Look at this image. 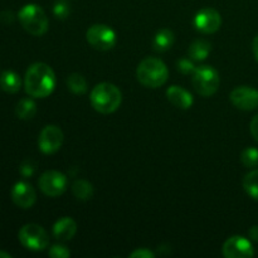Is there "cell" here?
I'll return each instance as SVG.
<instances>
[{"label":"cell","mask_w":258,"mask_h":258,"mask_svg":"<svg viewBox=\"0 0 258 258\" xmlns=\"http://www.w3.org/2000/svg\"><path fill=\"white\" fill-rule=\"evenodd\" d=\"M176 67H178L179 72H181L183 75H190L196 71V66H194L191 58H181L176 62Z\"/></svg>","instance_id":"d4e9b609"},{"label":"cell","mask_w":258,"mask_h":258,"mask_svg":"<svg viewBox=\"0 0 258 258\" xmlns=\"http://www.w3.org/2000/svg\"><path fill=\"white\" fill-rule=\"evenodd\" d=\"M63 131L55 125H47L39 134L38 146L43 154H54L63 144Z\"/></svg>","instance_id":"9c48e42d"},{"label":"cell","mask_w":258,"mask_h":258,"mask_svg":"<svg viewBox=\"0 0 258 258\" xmlns=\"http://www.w3.org/2000/svg\"><path fill=\"white\" fill-rule=\"evenodd\" d=\"M76 232H77V223L71 217H63L58 219L53 226V236L58 241H71L75 237Z\"/></svg>","instance_id":"9a60e30c"},{"label":"cell","mask_w":258,"mask_h":258,"mask_svg":"<svg viewBox=\"0 0 258 258\" xmlns=\"http://www.w3.org/2000/svg\"><path fill=\"white\" fill-rule=\"evenodd\" d=\"M72 193L78 201H90L93 196V186L85 179H77L72 184Z\"/></svg>","instance_id":"ffe728a7"},{"label":"cell","mask_w":258,"mask_h":258,"mask_svg":"<svg viewBox=\"0 0 258 258\" xmlns=\"http://www.w3.org/2000/svg\"><path fill=\"white\" fill-rule=\"evenodd\" d=\"M130 257L131 258H154L155 257V254H154V252H151L150 249L148 248H138L135 249L133 253H130Z\"/></svg>","instance_id":"4316f807"},{"label":"cell","mask_w":258,"mask_h":258,"mask_svg":"<svg viewBox=\"0 0 258 258\" xmlns=\"http://www.w3.org/2000/svg\"><path fill=\"white\" fill-rule=\"evenodd\" d=\"M12 201L19 208L29 209L37 201V193L29 183L18 181L12 189Z\"/></svg>","instance_id":"4fadbf2b"},{"label":"cell","mask_w":258,"mask_h":258,"mask_svg":"<svg viewBox=\"0 0 258 258\" xmlns=\"http://www.w3.org/2000/svg\"><path fill=\"white\" fill-rule=\"evenodd\" d=\"M166 97L170 101V103H173L175 107L181 108V110H188L194 102L191 93L186 91L185 88L179 87V86H170L166 90Z\"/></svg>","instance_id":"5bb4252c"},{"label":"cell","mask_w":258,"mask_h":258,"mask_svg":"<svg viewBox=\"0 0 258 258\" xmlns=\"http://www.w3.org/2000/svg\"><path fill=\"white\" fill-rule=\"evenodd\" d=\"M67 86L76 95H83L87 92V81L80 73H72L67 77Z\"/></svg>","instance_id":"7402d4cb"},{"label":"cell","mask_w":258,"mask_h":258,"mask_svg":"<svg viewBox=\"0 0 258 258\" xmlns=\"http://www.w3.org/2000/svg\"><path fill=\"white\" fill-rule=\"evenodd\" d=\"M174 33L170 29H161L156 33L155 38H154L153 47L156 52H165V50L170 49L174 44Z\"/></svg>","instance_id":"e0dca14e"},{"label":"cell","mask_w":258,"mask_h":258,"mask_svg":"<svg viewBox=\"0 0 258 258\" xmlns=\"http://www.w3.org/2000/svg\"><path fill=\"white\" fill-rule=\"evenodd\" d=\"M37 113V105L32 98H23L15 106V115L20 120H30Z\"/></svg>","instance_id":"d6986e66"},{"label":"cell","mask_w":258,"mask_h":258,"mask_svg":"<svg viewBox=\"0 0 258 258\" xmlns=\"http://www.w3.org/2000/svg\"><path fill=\"white\" fill-rule=\"evenodd\" d=\"M55 73L48 64L42 62L33 63L24 76L25 92L34 98H45L55 88Z\"/></svg>","instance_id":"6da1fadb"},{"label":"cell","mask_w":258,"mask_h":258,"mask_svg":"<svg viewBox=\"0 0 258 258\" xmlns=\"http://www.w3.org/2000/svg\"><path fill=\"white\" fill-rule=\"evenodd\" d=\"M39 189L50 198L59 197L67 190L68 179L63 173L57 170H48L40 175L38 180Z\"/></svg>","instance_id":"ba28073f"},{"label":"cell","mask_w":258,"mask_h":258,"mask_svg":"<svg viewBox=\"0 0 258 258\" xmlns=\"http://www.w3.org/2000/svg\"><path fill=\"white\" fill-rule=\"evenodd\" d=\"M71 12L70 4H68L67 0H57L54 3V7H53V13H54L55 17L58 19H66L68 17Z\"/></svg>","instance_id":"cb8c5ba5"},{"label":"cell","mask_w":258,"mask_h":258,"mask_svg":"<svg viewBox=\"0 0 258 258\" xmlns=\"http://www.w3.org/2000/svg\"><path fill=\"white\" fill-rule=\"evenodd\" d=\"M252 50H253V55L258 62V35L253 38V42H252Z\"/></svg>","instance_id":"f546056e"},{"label":"cell","mask_w":258,"mask_h":258,"mask_svg":"<svg viewBox=\"0 0 258 258\" xmlns=\"http://www.w3.org/2000/svg\"><path fill=\"white\" fill-rule=\"evenodd\" d=\"M12 256H10L9 253H7V252H3L0 251V258H10Z\"/></svg>","instance_id":"4dcf8cb0"},{"label":"cell","mask_w":258,"mask_h":258,"mask_svg":"<svg viewBox=\"0 0 258 258\" xmlns=\"http://www.w3.org/2000/svg\"><path fill=\"white\" fill-rule=\"evenodd\" d=\"M248 236L252 241L258 242V226L251 227V229L248 231Z\"/></svg>","instance_id":"f1b7e54d"},{"label":"cell","mask_w":258,"mask_h":258,"mask_svg":"<svg viewBox=\"0 0 258 258\" xmlns=\"http://www.w3.org/2000/svg\"><path fill=\"white\" fill-rule=\"evenodd\" d=\"M136 77L143 86L158 88L165 85L169 77V70L165 63L156 57H146L136 68Z\"/></svg>","instance_id":"3957f363"},{"label":"cell","mask_w":258,"mask_h":258,"mask_svg":"<svg viewBox=\"0 0 258 258\" xmlns=\"http://www.w3.org/2000/svg\"><path fill=\"white\" fill-rule=\"evenodd\" d=\"M243 189L252 199L258 202V170H252L247 174L242 181Z\"/></svg>","instance_id":"44dd1931"},{"label":"cell","mask_w":258,"mask_h":258,"mask_svg":"<svg viewBox=\"0 0 258 258\" xmlns=\"http://www.w3.org/2000/svg\"><path fill=\"white\" fill-rule=\"evenodd\" d=\"M241 161L246 168H256L258 165V149L252 146L244 149L241 154Z\"/></svg>","instance_id":"603a6c76"},{"label":"cell","mask_w":258,"mask_h":258,"mask_svg":"<svg viewBox=\"0 0 258 258\" xmlns=\"http://www.w3.org/2000/svg\"><path fill=\"white\" fill-rule=\"evenodd\" d=\"M90 102L97 112L107 115L115 112L120 107L122 102V93L113 83H98L91 91Z\"/></svg>","instance_id":"7a4b0ae2"},{"label":"cell","mask_w":258,"mask_h":258,"mask_svg":"<svg viewBox=\"0 0 258 258\" xmlns=\"http://www.w3.org/2000/svg\"><path fill=\"white\" fill-rule=\"evenodd\" d=\"M249 131H251L252 136H253L254 140L258 143V113L252 118L251 123H249Z\"/></svg>","instance_id":"83f0119b"},{"label":"cell","mask_w":258,"mask_h":258,"mask_svg":"<svg viewBox=\"0 0 258 258\" xmlns=\"http://www.w3.org/2000/svg\"><path fill=\"white\" fill-rule=\"evenodd\" d=\"M212 50L211 43L204 39L194 40L188 49L189 58L193 60H204Z\"/></svg>","instance_id":"ac0fdd59"},{"label":"cell","mask_w":258,"mask_h":258,"mask_svg":"<svg viewBox=\"0 0 258 258\" xmlns=\"http://www.w3.org/2000/svg\"><path fill=\"white\" fill-rule=\"evenodd\" d=\"M191 83L198 95L211 97L218 91L221 78L218 71L212 66H199L193 72Z\"/></svg>","instance_id":"5b68a950"},{"label":"cell","mask_w":258,"mask_h":258,"mask_svg":"<svg viewBox=\"0 0 258 258\" xmlns=\"http://www.w3.org/2000/svg\"><path fill=\"white\" fill-rule=\"evenodd\" d=\"M222 252L227 258H249L254 254L251 241L242 236L229 237L224 242Z\"/></svg>","instance_id":"8fae6325"},{"label":"cell","mask_w":258,"mask_h":258,"mask_svg":"<svg viewBox=\"0 0 258 258\" xmlns=\"http://www.w3.org/2000/svg\"><path fill=\"white\" fill-rule=\"evenodd\" d=\"M18 19H19L22 27L34 37H40V35L45 34L48 27H49L47 14L43 8L37 4L24 5L18 13Z\"/></svg>","instance_id":"277c9868"},{"label":"cell","mask_w":258,"mask_h":258,"mask_svg":"<svg viewBox=\"0 0 258 258\" xmlns=\"http://www.w3.org/2000/svg\"><path fill=\"white\" fill-rule=\"evenodd\" d=\"M86 39L97 50H110L117 42L115 30L106 24H93L86 32Z\"/></svg>","instance_id":"52a82bcc"},{"label":"cell","mask_w":258,"mask_h":258,"mask_svg":"<svg viewBox=\"0 0 258 258\" xmlns=\"http://www.w3.org/2000/svg\"><path fill=\"white\" fill-rule=\"evenodd\" d=\"M222 17L213 8H204L197 13L194 18V25L199 32L204 34L216 33L221 28Z\"/></svg>","instance_id":"7c38bea8"},{"label":"cell","mask_w":258,"mask_h":258,"mask_svg":"<svg viewBox=\"0 0 258 258\" xmlns=\"http://www.w3.org/2000/svg\"><path fill=\"white\" fill-rule=\"evenodd\" d=\"M19 241L29 251L39 252L49 246V237L43 227L35 223L25 224L20 228Z\"/></svg>","instance_id":"8992f818"},{"label":"cell","mask_w":258,"mask_h":258,"mask_svg":"<svg viewBox=\"0 0 258 258\" xmlns=\"http://www.w3.org/2000/svg\"><path fill=\"white\" fill-rule=\"evenodd\" d=\"M22 87V80L14 71H5L0 75V88L7 93H17Z\"/></svg>","instance_id":"2e32d148"},{"label":"cell","mask_w":258,"mask_h":258,"mask_svg":"<svg viewBox=\"0 0 258 258\" xmlns=\"http://www.w3.org/2000/svg\"><path fill=\"white\" fill-rule=\"evenodd\" d=\"M229 100L242 111H252L258 107V90L249 86H238L229 95Z\"/></svg>","instance_id":"30bf717a"},{"label":"cell","mask_w":258,"mask_h":258,"mask_svg":"<svg viewBox=\"0 0 258 258\" xmlns=\"http://www.w3.org/2000/svg\"><path fill=\"white\" fill-rule=\"evenodd\" d=\"M48 254L53 258H67L71 256V252L64 244H54L50 247Z\"/></svg>","instance_id":"484cf974"}]
</instances>
